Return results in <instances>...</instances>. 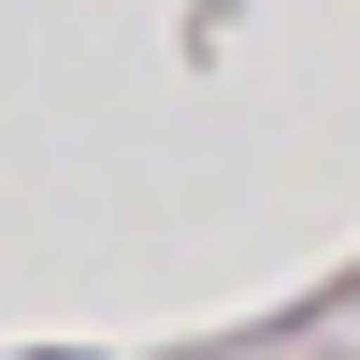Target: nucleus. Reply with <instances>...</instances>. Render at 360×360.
Listing matches in <instances>:
<instances>
[{"instance_id":"obj_1","label":"nucleus","mask_w":360,"mask_h":360,"mask_svg":"<svg viewBox=\"0 0 360 360\" xmlns=\"http://www.w3.org/2000/svg\"><path fill=\"white\" fill-rule=\"evenodd\" d=\"M58 360H86V346H58Z\"/></svg>"}]
</instances>
